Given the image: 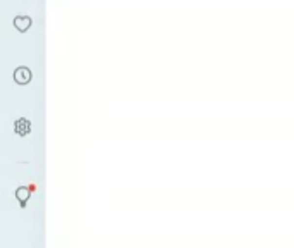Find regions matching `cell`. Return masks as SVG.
Instances as JSON below:
<instances>
[{
	"label": "cell",
	"mask_w": 294,
	"mask_h": 248,
	"mask_svg": "<svg viewBox=\"0 0 294 248\" xmlns=\"http://www.w3.org/2000/svg\"><path fill=\"white\" fill-rule=\"evenodd\" d=\"M14 80H16V83H19V84L29 83V81H31V71H29L28 67H19V69L14 73Z\"/></svg>",
	"instance_id": "6da1fadb"
},
{
	"label": "cell",
	"mask_w": 294,
	"mask_h": 248,
	"mask_svg": "<svg viewBox=\"0 0 294 248\" xmlns=\"http://www.w3.org/2000/svg\"><path fill=\"white\" fill-rule=\"evenodd\" d=\"M14 131L18 133L19 136H26L29 131H31V126H29L28 119H18L14 124Z\"/></svg>",
	"instance_id": "7a4b0ae2"
},
{
	"label": "cell",
	"mask_w": 294,
	"mask_h": 248,
	"mask_svg": "<svg viewBox=\"0 0 294 248\" xmlns=\"http://www.w3.org/2000/svg\"><path fill=\"white\" fill-rule=\"evenodd\" d=\"M14 24L19 31H26V29L31 26V19H29L28 16H18V18L14 19Z\"/></svg>",
	"instance_id": "3957f363"
},
{
	"label": "cell",
	"mask_w": 294,
	"mask_h": 248,
	"mask_svg": "<svg viewBox=\"0 0 294 248\" xmlns=\"http://www.w3.org/2000/svg\"><path fill=\"white\" fill-rule=\"evenodd\" d=\"M18 197H19V200H21V204L24 205V200H26V197L29 198V191L26 190V188H19V190H18Z\"/></svg>",
	"instance_id": "277c9868"
}]
</instances>
